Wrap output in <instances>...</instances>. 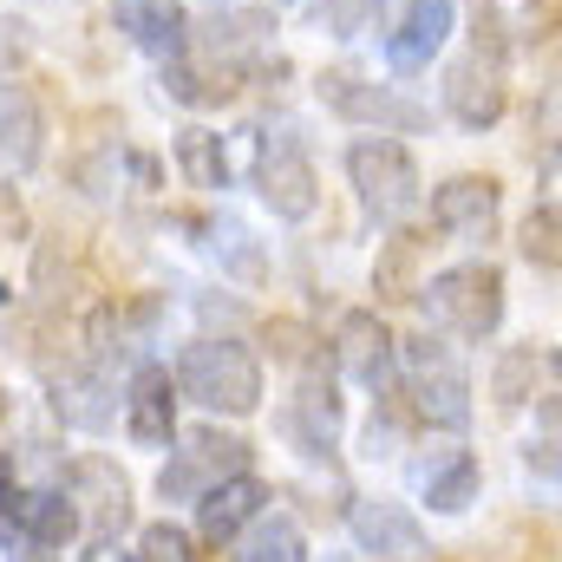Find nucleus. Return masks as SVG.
<instances>
[{
    "label": "nucleus",
    "mask_w": 562,
    "mask_h": 562,
    "mask_svg": "<svg viewBox=\"0 0 562 562\" xmlns=\"http://www.w3.org/2000/svg\"><path fill=\"white\" fill-rule=\"evenodd\" d=\"M170 445H177V451H170V464L157 471V497H164V504H196L210 484L249 471V438H236V431L203 425V431H183V438H170Z\"/></svg>",
    "instance_id": "0eeeda50"
},
{
    "label": "nucleus",
    "mask_w": 562,
    "mask_h": 562,
    "mask_svg": "<svg viewBox=\"0 0 562 562\" xmlns=\"http://www.w3.org/2000/svg\"><path fill=\"white\" fill-rule=\"evenodd\" d=\"M550 360H557L550 347H510V353L497 360V406H524V400H530L537 367H550Z\"/></svg>",
    "instance_id": "a878e982"
},
{
    "label": "nucleus",
    "mask_w": 562,
    "mask_h": 562,
    "mask_svg": "<svg viewBox=\"0 0 562 562\" xmlns=\"http://www.w3.org/2000/svg\"><path fill=\"white\" fill-rule=\"evenodd\" d=\"M177 170L196 183V190H229V150L216 132H183L177 138Z\"/></svg>",
    "instance_id": "5701e85b"
},
{
    "label": "nucleus",
    "mask_w": 562,
    "mask_h": 562,
    "mask_svg": "<svg viewBox=\"0 0 562 562\" xmlns=\"http://www.w3.org/2000/svg\"><path fill=\"white\" fill-rule=\"evenodd\" d=\"M497 210H504L497 177H445L431 190V229L464 236V243H484L497 229Z\"/></svg>",
    "instance_id": "4468645a"
},
{
    "label": "nucleus",
    "mask_w": 562,
    "mask_h": 562,
    "mask_svg": "<svg viewBox=\"0 0 562 562\" xmlns=\"http://www.w3.org/2000/svg\"><path fill=\"white\" fill-rule=\"evenodd\" d=\"M26 7H72V0H26Z\"/></svg>",
    "instance_id": "7c9ffc66"
},
{
    "label": "nucleus",
    "mask_w": 562,
    "mask_h": 562,
    "mask_svg": "<svg viewBox=\"0 0 562 562\" xmlns=\"http://www.w3.org/2000/svg\"><path fill=\"white\" fill-rule=\"evenodd\" d=\"M321 105L347 125H367V132H386V138H413L431 125V105H419L413 92L400 86H380V79H360V72H321Z\"/></svg>",
    "instance_id": "423d86ee"
},
{
    "label": "nucleus",
    "mask_w": 562,
    "mask_h": 562,
    "mask_svg": "<svg viewBox=\"0 0 562 562\" xmlns=\"http://www.w3.org/2000/svg\"><path fill=\"white\" fill-rule=\"evenodd\" d=\"M262 510H269V484L249 477V471H236V477H223V484H210V491L196 497V537L223 550V543H236Z\"/></svg>",
    "instance_id": "2eb2a0df"
},
{
    "label": "nucleus",
    "mask_w": 562,
    "mask_h": 562,
    "mask_svg": "<svg viewBox=\"0 0 562 562\" xmlns=\"http://www.w3.org/2000/svg\"><path fill=\"white\" fill-rule=\"evenodd\" d=\"M380 20H386V0H314V26L327 40H367L380 33Z\"/></svg>",
    "instance_id": "b1692460"
},
{
    "label": "nucleus",
    "mask_w": 562,
    "mask_h": 562,
    "mask_svg": "<svg viewBox=\"0 0 562 562\" xmlns=\"http://www.w3.org/2000/svg\"><path fill=\"white\" fill-rule=\"evenodd\" d=\"M530 471H543V484H557V438L530 445Z\"/></svg>",
    "instance_id": "cd10ccee"
},
{
    "label": "nucleus",
    "mask_w": 562,
    "mask_h": 562,
    "mask_svg": "<svg viewBox=\"0 0 562 562\" xmlns=\"http://www.w3.org/2000/svg\"><path fill=\"white\" fill-rule=\"evenodd\" d=\"M177 393L203 413H223V419H249L262 413V360L249 340L236 334H203L177 353Z\"/></svg>",
    "instance_id": "f257e3e1"
},
{
    "label": "nucleus",
    "mask_w": 562,
    "mask_h": 562,
    "mask_svg": "<svg viewBox=\"0 0 562 562\" xmlns=\"http://www.w3.org/2000/svg\"><path fill=\"white\" fill-rule=\"evenodd\" d=\"M53 419L72 431H112L119 419V386L105 367H72L53 380Z\"/></svg>",
    "instance_id": "6ab92c4d"
},
{
    "label": "nucleus",
    "mask_w": 562,
    "mask_h": 562,
    "mask_svg": "<svg viewBox=\"0 0 562 562\" xmlns=\"http://www.w3.org/2000/svg\"><path fill=\"white\" fill-rule=\"evenodd\" d=\"M40 105L13 86H0V177H26L40 164Z\"/></svg>",
    "instance_id": "412c9836"
},
{
    "label": "nucleus",
    "mask_w": 562,
    "mask_h": 562,
    "mask_svg": "<svg viewBox=\"0 0 562 562\" xmlns=\"http://www.w3.org/2000/svg\"><path fill=\"white\" fill-rule=\"evenodd\" d=\"M7 491H13V464L0 458V497H7Z\"/></svg>",
    "instance_id": "c756f323"
},
{
    "label": "nucleus",
    "mask_w": 562,
    "mask_h": 562,
    "mask_svg": "<svg viewBox=\"0 0 562 562\" xmlns=\"http://www.w3.org/2000/svg\"><path fill=\"white\" fill-rule=\"evenodd\" d=\"M347 183H353L367 223H406L419 210V164H413L406 144L386 138V132L347 144Z\"/></svg>",
    "instance_id": "20e7f679"
},
{
    "label": "nucleus",
    "mask_w": 562,
    "mask_h": 562,
    "mask_svg": "<svg viewBox=\"0 0 562 562\" xmlns=\"http://www.w3.org/2000/svg\"><path fill=\"white\" fill-rule=\"evenodd\" d=\"M425 327L458 340V347H484L497 327H504V276L491 262H458V269H438L431 281L413 288Z\"/></svg>",
    "instance_id": "f03ea898"
},
{
    "label": "nucleus",
    "mask_w": 562,
    "mask_h": 562,
    "mask_svg": "<svg viewBox=\"0 0 562 562\" xmlns=\"http://www.w3.org/2000/svg\"><path fill=\"white\" fill-rule=\"evenodd\" d=\"M276 7H301V0H276Z\"/></svg>",
    "instance_id": "473e14b6"
},
{
    "label": "nucleus",
    "mask_w": 562,
    "mask_h": 562,
    "mask_svg": "<svg viewBox=\"0 0 562 562\" xmlns=\"http://www.w3.org/2000/svg\"><path fill=\"white\" fill-rule=\"evenodd\" d=\"M125 431H132V445L144 451H164L170 438H177V380H170V367H157V360H138L132 367V380H125Z\"/></svg>",
    "instance_id": "ddd939ff"
},
{
    "label": "nucleus",
    "mask_w": 562,
    "mask_h": 562,
    "mask_svg": "<svg viewBox=\"0 0 562 562\" xmlns=\"http://www.w3.org/2000/svg\"><path fill=\"white\" fill-rule=\"evenodd\" d=\"M562 223H557V203H537V210H530V216H524V243H517V249H524V262H530V269H543V276L557 281V269H562Z\"/></svg>",
    "instance_id": "393cba45"
},
{
    "label": "nucleus",
    "mask_w": 562,
    "mask_h": 562,
    "mask_svg": "<svg viewBox=\"0 0 562 562\" xmlns=\"http://www.w3.org/2000/svg\"><path fill=\"white\" fill-rule=\"evenodd\" d=\"M138 562H196V557H190V537L177 524H144Z\"/></svg>",
    "instance_id": "bb28decb"
},
{
    "label": "nucleus",
    "mask_w": 562,
    "mask_h": 562,
    "mask_svg": "<svg viewBox=\"0 0 562 562\" xmlns=\"http://www.w3.org/2000/svg\"><path fill=\"white\" fill-rule=\"evenodd\" d=\"M334 367L347 380H360L367 393H393L400 386V340H393V327L373 307L340 314V327H334Z\"/></svg>",
    "instance_id": "9d476101"
},
{
    "label": "nucleus",
    "mask_w": 562,
    "mask_h": 562,
    "mask_svg": "<svg viewBox=\"0 0 562 562\" xmlns=\"http://www.w3.org/2000/svg\"><path fill=\"white\" fill-rule=\"evenodd\" d=\"M256 196L276 210L281 223H307L321 210V177H314L307 144L294 138V125H276L256 144Z\"/></svg>",
    "instance_id": "6e6552de"
},
{
    "label": "nucleus",
    "mask_w": 562,
    "mask_h": 562,
    "mask_svg": "<svg viewBox=\"0 0 562 562\" xmlns=\"http://www.w3.org/2000/svg\"><path fill=\"white\" fill-rule=\"evenodd\" d=\"M229 550H236L229 562H307V537H301V524H294V517L262 510V517L229 543Z\"/></svg>",
    "instance_id": "4be33fe9"
},
{
    "label": "nucleus",
    "mask_w": 562,
    "mask_h": 562,
    "mask_svg": "<svg viewBox=\"0 0 562 562\" xmlns=\"http://www.w3.org/2000/svg\"><path fill=\"white\" fill-rule=\"evenodd\" d=\"M86 530L79 497H66L59 484L46 491H7L0 497V550H26V557H53Z\"/></svg>",
    "instance_id": "1a4fd4ad"
},
{
    "label": "nucleus",
    "mask_w": 562,
    "mask_h": 562,
    "mask_svg": "<svg viewBox=\"0 0 562 562\" xmlns=\"http://www.w3.org/2000/svg\"><path fill=\"white\" fill-rule=\"evenodd\" d=\"M7 301H13V288H7V281H0V307H7Z\"/></svg>",
    "instance_id": "2f4dec72"
},
{
    "label": "nucleus",
    "mask_w": 562,
    "mask_h": 562,
    "mask_svg": "<svg viewBox=\"0 0 562 562\" xmlns=\"http://www.w3.org/2000/svg\"><path fill=\"white\" fill-rule=\"evenodd\" d=\"M347 530H353V550L373 562H425V524L393 497H353Z\"/></svg>",
    "instance_id": "9b49d317"
},
{
    "label": "nucleus",
    "mask_w": 562,
    "mask_h": 562,
    "mask_svg": "<svg viewBox=\"0 0 562 562\" xmlns=\"http://www.w3.org/2000/svg\"><path fill=\"white\" fill-rule=\"evenodd\" d=\"M86 562H138V557H125V550H119V543H112V537H99V543H92V550H86Z\"/></svg>",
    "instance_id": "c85d7f7f"
},
{
    "label": "nucleus",
    "mask_w": 562,
    "mask_h": 562,
    "mask_svg": "<svg viewBox=\"0 0 562 562\" xmlns=\"http://www.w3.org/2000/svg\"><path fill=\"white\" fill-rule=\"evenodd\" d=\"M340 425H347V406H340V386L327 373H301L294 400L281 406V438L301 451V458H327L340 445Z\"/></svg>",
    "instance_id": "f8f14e48"
},
{
    "label": "nucleus",
    "mask_w": 562,
    "mask_h": 562,
    "mask_svg": "<svg viewBox=\"0 0 562 562\" xmlns=\"http://www.w3.org/2000/svg\"><path fill=\"white\" fill-rule=\"evenodd\" d=\"M400 393L413 400V419L431 431H464L471 425V373L445 334H413L400 340Z\"/></svg>",
    "instance_id": "7ed1b4c3"
},
{
    "label": "nucleus",
    "mask_w": 562,
    "mask_h": 562,
    "mask_svg": "<svg viewBox=\"0 0 562 562\" xmlns=\"http://www.w3.org/2000/svg\"><path fill=\"white\" fill-rule=\"evenodd\" d=\"M445 112L464 125V132H491L504 112H510V59H504V40H477L445 66Z\"/></svg>",
    "instance_id": "39448f33"
},
{
    "label": "nucleus",
    "mask_w": 562,
    "mask_h": 562,
    "mask_svg": "<svg viewBox=\"0 0 562 562\" xmlns=\"http://www.w3.org/2000/svg\"><path fill=\"white\" fill-rule=\"evenodd\" d=\"M190 236H196V249H203V256H210L229 281H243V288H262V281H269V256H262L256 229H249V223H236L229 210H223V216H203Z\"/></svg>",
    "instance_id": "aec40b11"
},
{
    "label": "nucleus",
    "mask_w": 562,
    "mask_h": 562,
    "mask_svg": "<svg viewBox=\"0 0 562 562\" xmlns=\"http://www.w3.org/2000/svg\"><path fill=\"white\" fill-rule=\"evenodd\" d=\"M413 491H419V504H431V517H464L477 504V458L464 445L431 451L413 464Z\"/></svg>",
    "instance_id": "a211bd4d"
},
{
    "label": "nucleus",
    "mask_w": 562,
    "mask_h": 562,
    "mask_svg": "<svg viewBox=\"0 0 562 562\" xmlns=\"http://www.w3.org/2000/svg\"><path fill=\"white\" fill-rule=\"evenodd\" d=\"M112 26L150 59H177L196 33L183 0H112Z\"/></svg>",
    "instance_id": "f3484780"
},
{
    "label": "nucleus",
    "mask_w": 562,
    "mask_h": 562,
    "mask_svg": "<svg viewBox=\"0 0 562 562\" xmlns=\"http://www.w3.org/2000/svg\"><path fill=\"white\" fill-rule=\"evenodd\" d=\"M451 33H458V7H451V0H413V7L400 13V26L386 33V66H393V72H425V66L445 53Z\"/></svg>",
    "instance_id": "dca6fc26"
}]
</instances>
